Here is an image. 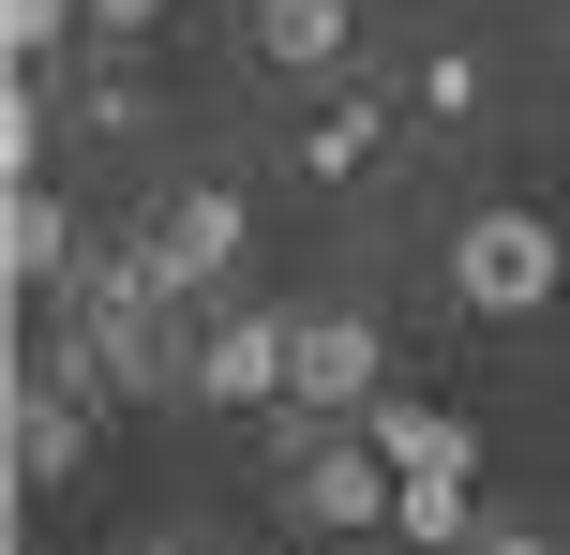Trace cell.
Segmentation results:
<instances>
[{"label":"cell","instance_id":"6da1fadb","mask_svg":"<svg viewBox=\"0 0 570 555\" xmlns=\"http://www.w3.org/2000/svg\"><path fill=\"white\" fill-rule=\"evenodd\" d=\"M556 286H570V240L541 226V210H465V226H451V300H465V316L511 330V316H541Z\"/></svg>","mask_w":570,"mask_h":555},{"label":"cell","instance_id":"7a4b0ae2","mask_svg":"<svg viewBox=\"0 0 570 555\" xmlns=\"http://www.w3.org/2000/svg\"><path fill=\"white\" fill-rule=\"evenodd\" d=\"M375 376H391V346H375L361 300H331V316H301V360H285V406L301 420H361Z\"/></svg>","mask_w":570,"mask_h":555},{"label":"cell","instance_id":"3957f363","mask_svg":"<svg viewBox=\"0 0 570 555\" xmlns=\"http://www.w3.org/2000/svg\"><path fill=\"white\" fill-rule=\"evenodd\" d=\"M285 360H301V316H210V346H196V390L210 406H285Z\"/></svg>","mask_w":570,"mask_h":555},{"label":"cell","instance_id":"277c9868","mask_svg":"<svg viewBox=\"0 0 570 555\" xmlns=\"http://www.w3.org/2000/svg\"><path fill=\"white\" fill-rule=\"evenodd\" d=\"M90 466V390H60L46 360L16 376V496H60V480Z\"/></svg>","mask_w":570,"mask_h":555},{"label":"cell","instance_id":"5b68a950","mask_svg":"<svg viewBox=\"0 0 570 555\" xmlns=\"http://www.w3.org/2000/svg\"><path fill=\"white\" fill-rule=\"evenodd\" d=\"M361 436L391 450V480H481V420H465V406H405V390H375Z\"/></svg>","mask_w":570,"mask_h":555},{"label":"cell","instance_id":"8992f818","mask_svg":"<svg viewBox=\"0 0 570 555\" xmlns=\"http://www.w3.org/2000/svg\"><path fill=\"white\" fill-rule=\"evenodd\" d=\"M375 150H391V106H375V90H331V106L301 120V150H285V166H301L315 196H345V180H361Z\"/></svg>","mask_w":570,"mask_h":555},{"label":"cell","instance_id":"52a82bcc","mask_svg":"<svg viewBox=\"0 0 570 555\" xmlns=\"http://www.w3.org/2000/svg\"><path fill=\"white\" fill-rule=\"evenodd\" d=\"M150 240H166L196 286H226V270H240V240H256V210H240L226 180H196V196H166V226H150Z\"/></svg>","mask_w":570,"mask_h":555},{"label":"cell","instance_id":"ba28073f","mask_svg":"<svg viewBox=\"0 0 570 555\" xmlns=\"http://www.w3.org/2000/svg\"><path fill=\"white\" fill-rule=\"evenodd\" d=\"M345 46H361L345 0H256V60L271 76H345Z\"/></svg>","mask_w":570,"mask_h":555},{"label":"cell","instance_id":"9c48e42d","mask_svg":"<svg viewBox=\"0 0 570 555\" xmlns=\"http://www.w3.org/2000/svg\"><path fill=\"white\" fill-rule=\"evenodd\" d=\"M0 270H16V286H76V210H60L46 180H16V210H0Z\"/></svg>","mask_w":570,"mask_h":555},{"label":"cell","instance_id":"30bf717a","mask_svg":"<svg viewBox=\"0 0 570 555\" xmlns=\"http://www.w3.org/2000/svg\"><path fill=\"white\" fill-rule=\"evenodd\" d=\"M391 526L421 541V555H465V541H481V511H465V480H405V496H391Z\"/></svg>","mask_w":570,"mask_h":555},{"label":"cell","instance_id":"8fae6325","mask_svg":"<svg viewBox=\"0 0 570 555\" xmlns=\"http://www.w3.org/2000/svg\"><path fill=\"white\" fill-rule=\"evenodd\" d=\"M60 30H90V0H0V46H16V60H46Z\"/></svg>","mask_w":570,"mask_h":555},{"label":"cell","instance_id":"7c38bea8","mask_svg":"<svg viewBox=\"0 0 570 555\" xmlns=\"http://www.w3.org/2000/svg\"><path fill=\"white\" fill-rule=\"evenodd\" d=\"M405 90H421L435 120H481V60H465V46H435V60H421V76H405Z\"/></svg>","mask_w":570,"mask_h":555},{"label":"cell","instance_id":"4fadbf2b","mask_svg":"<svg viewBox=\"0 0 570 555\" xmlns=\"http://www.w3.org/2000/svg\"><path fill=\"white\" fill-rule=\"evenodd\" d=\"M150 16H166V0H90V30H106V46H136Z\"/></svg>","mask_w":570,"mask_h":555},{"label":"cell","instance_id":"5bb4252c","mask_svg":"<svg viewBox=\"0 0 570 555\" xmlns=\"http://www.w3.org/2000/svg\"><path fill=\"white\" fill-rule=\"evenodd\" d=\"M465 555H556L541 526H495V511H481V541H465Z\"/></svg>","mask_w":570,"mask_h":555},{"label":"cell","instance_id":"9a60e30c","mask_svg":"<svg viewBox=\"0 0 570 555\" xmlns=\"http://www.w3.org/2000/svg\"><path fill=\"white\" fill-rule=\"evenodd\" d=\"M136 555H210V541H136Z\"/></svg>","mask_w":570,"mask_h":555}]
</instances>
